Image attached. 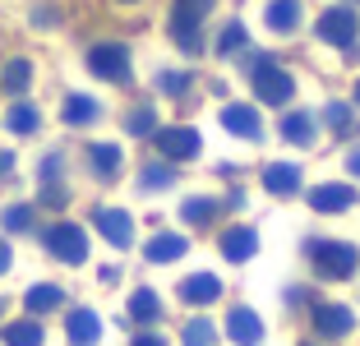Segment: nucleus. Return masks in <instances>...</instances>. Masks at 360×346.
Listing matches in <instances>:
<instances>
[{"instance_id":"obj_14","label":"nucleus","mask_w":360,"mask_h":346,"mask_svg":"<svg viewBox=\"0 0 360 346\" xmlns=\"http://www.w3.org/2000/svg\"><path fill=\"white\" fill-rule=\"evenodd\" d=\"M226 333H231V342H240V346H259L264 342V323H259V314L245 309V305H236L231 314H226Z\"/></svg>"},{"instance_id":"obj_37","label":"nucleus","mask_w":360,"mask_h":346,"mask_svg":"<svg viewBox=\"0 0 360 346\" xmlns=\"http://www.w3.org/2000/svg\"><path fill=\"white\" fill-rule=\"evenodd\" d=\"M10 268H14V250H10V241L0 236V277L10 273Z\"/></svg>"},{"instance_id":"obj_32","label":"nucleus","mask_w":360,"mask_h":346,"mask_svg":"<svg viewBox=\"0 0 360 346\" xmlns=\"http://www.w3.org/2000/svg\"><path fill=\"white\" fill-rule=\"evenodd\" d=\"M217 51H222V56L245 51V23H226V28H222V37H217Z\"/></svg>"},{"instance_id":"obj_21","label":"nucleus","mask_w":360,"mask_h":346,"mask_svg":"<svg viewBox=\"0 0 360 346\" xmlns=\"http://www.w3.org/2000/svg\"><path fill=\"white\" fill-rule=\"evenodd\" d=\"M97 115H102V106H97L88 93H70V97H65V106H60V120H65V125H75V129L79 125H93Z\"/></svg>"},{"instance_id":"obj_1","label":"nucleus","mask_w":360,"mask_h":346,"mask_svg":"<svg viewBox=\"0 0 360 346\" xmlns=\"http://www.w3.org/2000/svg\"><path fill=\"white\" fill-rule=\"evenodd\" d=\"M250 84H255V97L268 106H286L291 97H296V79L282 70L277 60H268V56H250Z\"/></svg>"},{"instance_id":"obj_20","label":"nucleus","mask_w":360,"mask_h":346,"mask_svg":"<svg viewBox=\"0 0 360 346\" xmlns=\"http://www.w3.org/2000/svg\"><path fill=\"white\" fill-rule=\"evenodd\" d=\"M255 250H259V236L250 226H231V231H222V254L231 263H245V259H255Z\"/></svg>"},{"instance_id":"obj_2","label":"nucleus","mask_w":360,"mask_h":346,"mask_svg":"<svg viewBox=\"0 0 360 346\" xmlns=\"http://www.w3.org/2000/svg\"><path fill=\"white\" fill-rule=\"evenodd\" d=\"M217 0H171V37L180 51H203V19Z\"/></svg>"},{"instance_id":"obj_8","label":"nucleus","mask_w":360,"mask_h":346,"mask_svg":"<svg viewBox=\"0 0 360 346\" xmlns=\"http://www.w3.org/2000/svg\"><path fill=\"white\" fill-rule=\"evenodd\" d=\"M93 226L102 231V241L116 245V250H129V245H134V217H129L125 208H97Z\"/></svg>"},{"instance_id":"obj_25","label":"nucleus","mask_w":360,"mask_h":346,"mask_svg":"<svg viewBox=\"0 0 360 346\" xmlns=\"http://www.w3.org/2000/svg\"><path fill=\"white\" fill-rule=\"evenodd\" d=\"M264 19H268V28L282 32V37H286V32H296L300 28V0H273Z\"/></svg>"},{"instance_id":"obj_28","label":"nucleus","mask_w":360,"mask_h":346,"mask_svg":"<svg viewBox=\"0 0 360 346\" xmlns=\"http://www.w3.org/2000/svg\"><path fill=\"white\" fill-rule=\"evenodd\" d=\"M217 208H222L217 199H185L180 203V217L190 222V226H208V222L217 217Z\"/></svg>"},{"instance_id":"obj_15","label":"nucleus","mask_w":360,"mask_h":346,"mask_svg":"<svg viewBox=\"0 0 360 346\" xmlns=\"http://www.w3.org/2000/svg\"><path fill=\"white\" fill-rule=\"evenodd\" d=\"M5 129H10V134H19V139L37 134V129H42V111H37L28 97H14L10 111H5Z\"/></svg>"},{"instance_id":"obj_35","label":"nucleus","mask_w":360,"mask_h":346,"mask_svg":"<svg viewBox=\"0 0 360 346\" xmlns=\"http://www.w3.org/2000/svg\"><path fill=\"white\" fill-rule=\"evenodd\" d=\"M323 120H328V125L338 129V134H347V129L356 125V120H351V106H347V102H333L328 111H323Z\"/></svg>"},{"instance_id":"obj_3","label":"nucleus","mask_w":360,"mask_h":346,"mask_svg":"<svg viewBox=\"0 0 360 346\" xmlns=\"http://www.w3.org/2000/svg\"><path fill=\"white\" fill-rule=\"evenodd\" d=\"M309 263H314L319 277H328V282H342V277L356 273V245H342V241H309Z\"/></svg>"},{"instance_id":"obj_39","label":"nucleus","mask_w":360,"mask_h":346,"mask_svg":"<svg viewBox=\"0 0 360 346\" xmlns=\"http://www.w3.org/2000/svg\"><path fill=\"white\" fill-rule=\"evenodd\" d=\"M10 171H14V153H10V148H0V180L10 176Z\"/></svg>"},{"instance_id":"obj_30","label":"nucleus","mask_w":360,"mask_h":346,"mask_svg":"<svg viewBox=\"0 0 360 346\" xmlns=\"http://www.w3.org/2000/svg\"><path fill=\"white\" fill-rule=\"evenodd\" d=\"M180 342H185V346H212V342H217V328H212L208 319H190L185 333H180Z\"/></svg>"},{"instance_id":"obj_34","label":"nucleus","mask_w":360,"mask_h":346,"mask_svg":"<svg viewBox=\"0 0 360 346\" xmlns=\"http://www.w3.org/2000/svg\"><path fill=\"white\" fill-rule=\"evenodd\" d=\"M158 88H162L167 97H180L185 88H190V74H180V70H162V74H158Z\"/></svg>"},{"instance_id":"obj_16","label":"nucleus","mask_w":360,"mask_h":346,"mask_svg":"<svg viewBox=\"0 0 360 346\" xmlns=\"http://www.w3.org/2000/svg\"><path fill=\"white\" fill-rule=\"evenodd\" d=\"M185 250H190V241H185V236L162 231V236H153V241L143 245V259H148V263H176V259H185Z\"/></svg>"},{"instance_id":"obj_10","label":"nucleus","mask_w":360,"mask_h":346,"mask_svg":"<svg viewBox=\"0 0 360 346\" xmlns=\"http://www.w3.org/2000/svg\"><path fill=\"white\" fill-rule=\"evenodd\" d=\"M65 337L75 346H97L102 342V319H97L88 305H79V309H70V319H65Z\"/></svg>"},{"instance_id":"obj_40","label":"nucleus","mask_w":360,"mask_h":346,"mask_svg":"<svg viewBox=\"0 0 360 346\" xmlns=\"http://www.w3.org/2000/svg\"><path fill=\"white\" fill-rule=\"evenodd\" d=\"M347 171H351V176H360V148H351V158H347Z\"/></svg>"},{"instance_id":"obj_26","label":"nucleus","mask_w":360,"mask_h":346,"mask_svg":"<svg viewBox=\"0 0 360 346\" xmlns=\"http://www.w3.org/2000/svg\"><path fill=\"white\" fill-rule=\"evenodd\" d=\"M129 319H134V323H158L162 319V300H158L153 286H139V291L129 295Z\"/></svg>"},{"instance_id":"obj_19","label":"nucleus","mask_w":360,"mask_h":346,"mask_svg":"<svg viewBox=\"0 0 360 346\" xmlns=\"http://www.w3.org/2000/svg\"><path fill=\"white\" fill-rule=\"evenodd\" d=\"M0 231H5V236H28V231H37V203H10V208H0Z\"/></svg>"},{"instance_id":"obj_9","label":"nucleus","mask_w":360,"mask_h":346,"mask_svg":"<svg viewBox=\"0 0 360 346\" xmlns=\"http://www.w3.org/2000/svg\"><path fill=\"white\" fill-rule=\"evenodd\" d=\"M309 319H314V333H319V337H347L351 328H356L351 305H333V300H319Z\"/></svg>"},{"instance_id":"obj_13","label":"nucleus","mask_w":360,"mask_h":346,"mask_svg":"<svg viewBox=\"0 0 360 346\" xmlns=\"http://www.w3.org/2000/svg\"><path fill=\"white\" fill-rule=\"evenodd\" d=\"M65 305V291L56 282H37L23 291V309H28V319H42V314H56Z\"/></svg>"},{"instance_id":"obj_17","label":"nucleus","mask_w":360,"mask_h":346,"mask_svg":"<svg viewBox=\"0 0 360 346\" xmlns=\"http://www.w3.org/2000/svg\"><path fill=\"white\" fill-rule=\"evenodd\" d=\"M264 189L277 194V199L296 194V189H300V167H296V162H273V167L264 171Z\"/></svg>"},{"instance_id":"obj_11","label":"nucleus","mask_w":360,"mask_h":346,"mask_svg":"<svg viewBox=\"0 0 360 346\" xmlns=\"http://www.w3.org/2000/svg\"><path fill=\"white\" fill-rule=\"evenodd\" d=\"M309 208L314 212H347V208H356V189L351 185H314L309 189Z\"/></svg>"},{"instance_id":"obj_7","label":"nucleus","mask_w":360,"mask_h":346,"mask_svg":"<svg viewBox=\"0 0 360 346\" xmlns=\"http://www.w3.org/2000/svg\"><path fill=\"white\" fill-rule=\"evenodd\" d=\"M314 32L328 46H351V42H356V32H360V19H356V10H347V5H333V10L319 14Z\"/></svg>"},{"instance_id":"obj_18","label":"nucleus","mask_w":360,"mask_h":346,"mask_svg":"<svg viewBox=\"0 0 360 346\" xmlns=\"http://www.w3.org/2000/svg\"><path fill=\"white\" fill-rule=\"evenodd\" d=\"M217 295H222V282H217L212 273H194V277L180 282V300L185 305H212Z\"/></svg>"},{"instance_id":"obj_24","label":"nucleus","mask_w":360,"mask_h":346,"mask_svg":"<svg viewBox=\"0 0 360 346\" xmlns=\"http://www.w3.org/2000/svg\"><path fill=\"white\" fill-rule=\"evenodd\" d=\"M0 342H5V346H42L46 333H42V323H37V319H14V323H5Z\"/></svg>"},{"instance_id":"obj_4","label":"nucleus","mask_w":360,"mask_h":346,"mask_svg":"<svg viewBox=\"0 0 360 346\" xmlns=\"http://www.w3.org/2000/svg\"><path fill=\"white\" fill-rule=\"evenodd\" d=\"M42 245L51 259L70 263V268H79V263L88 259V231L75 226V222H51V226L42 231Z\"/></svg>"},{"instance_id":"obj_29","label":"nucleus","mask_w":360,"mask_h":346,"mask_svg":"<svg viewBox=\"0 0 360 346\" xmlns=\"http://www.w3.org/2000/svg\"><path fill=\"white\" fill-rule=\"evenodd\" d=\"M125 134H134V139L158 134V111H153V106H134V111L125 115Z\"/></svg>"},{"instance_id":"obj_12","label":"nucleus","mask_w":360,"mask_h":346,"mask_svg":"<svg viewBox=\"0 0 360 346\" xmlns=\"http://www.w3.org/2000/svg\"><path fill=\"white\" fill-rule=\"evenodd\" d=\"M222 125H226V134H240V139H264L259 111H255V106H245V102L222 106Z\"/></svg>"},{"instance_id":"obj_27","label":"nucleus","mask_w":360,"mask_h":346,"mask_svg":"<svg viewBox=\"0 0 360 346\" xmlns=\"http://www.w3.org/2000/svg\"><path fill=\"white\" fill-rule=\"evenodd\" d=\"M314 129H319V120L309 111H291L282 120V139H286V143H300V148L314 143Z\"/></svg>"},{"instance_id":"obj_5","label":"nucleus","mask_w":360,"mask_h":346,"mask_svg":"<svg viewBox=\"0 0 360 346\" xmlns=\"http://www.w3.org/2000/svg\"><path fill=\"white\" fill-rule=\"evenodd\" d=\"M88 70L106 84H125L129 79V46L125 42H97L88 46Z\"/></svg>"},{"instance_id":"obj_23","label":"nucleus","mask_w":360,"mask_h":346,"mask_svg":"<svg viewBox=\"0 0 360 346\" xmlns=\"http://www.w3.org/2000/svg\"><path fill=\"white\" fill-rule=\"evenodd\" d=\"M32 84V60H23V56H14V60H5V70H0V88L10 97H23Z\"/></svg>"},{"instance_id":"obj_33","label":"nucleus","mask_w":360,"mask_h":346,"mask_svg":"<svg viewBox=\"0 0 360 346\" xmlns=\"http://www.w3.org/2000/svg\"><path fill=\"white\" fill-rule=\"evenodd\" d=\"M60 176H65V153H46L42 167H37V180L42 185H60Z\"/></svg>"},{"instance_id":"obj_41","label":"nucleus","mask_w":360,"mask_h":346,"mask_svg":"<svg viewBox=\"0 0 360 346\" xmlns=\"http://www.w3.org/2000/svg\"><path fill=\"white\" fill-rule=\"evenodd\" d=\"M356 106H360V79H356Z\"/></svg>"},{"instance_id":"obj_6","label":"nucleus","mask_w":360,"mask_h":346,"mask_svg":"<svg viewBox=\"0 0 360 346\" xmlns=\"http://www.w3.org/2000/svg\"><path fill=\"white\" fill-rule=\"evenodd\" d=\"M153 143H158L162 162H190V158H199L203 139H199V129H190V125H167V129L153 134Z\"/></svg>"},{"instance_id":"obj_38","label":"nucleus","mask_w":360,"mask_h":346,"mask_svg":"<svg viewBox=\"0 0 360 346\" xmlns=\"http://www.w3.org/2000/svg\"><path fill=\"white\" fill-rule=\"evenodd\" d=\"M129 346H167V337H162V333H139Z\"/></svg>"},{"instance_id":"obj_22","label":"nucleus","mask_w":360,"mask_h":346,"mask_svg":"<svg viewBox=\"0 0 360 346\" xmlns=\"http://www.w3.org/2000/svg\"><path fill=\"white\" fill-rule=\"evenodd\" d=\"M88 167L97 180H116L120 176V148L116 143H93L88 148Z\"/></svg>"},{"instance_id":"obj_43","label":"nucleus","mask_w":360,"mask_h":346,"mask_svg":"<svg viewBox=\"0 0 360 346\" xmlns=\"http://www.w3.org/2000/svg\"><path fill=\"white\" fill-rule=\"evenodd\" d=\"M0 309H5V300H0Z\"/></svg>"},{"instance_id":"obj_31","label":"nucleus","mask_w":360,"mask_h":346,"mask_svg":"<svg viewBox=\"0 0 360 346\" xmlns=\"http://www.w3.org/2000/svg\"><path fill=\"white\" fill-rule=\"evenodd\" d=\"M171 180H176L171 162H148V167H143V176H139V185H143V189H167Z\"/></svg>"},{"instance_id":"obj_42","label":"nucleus","mask_w":360,"mask_h":346,"mask_svg":"<svg viewBox=\"0 0 360 346\" xmlns=\"http://www.w3.org/2000/svg\"><path fill=\"white\" fill-rule=\"evenodd\" d=\"M120 5H134V0H120Z\"/></svg>"},{"instance_id":"obj_36","label":"nucleus","mask_w":360,"mask_h":346,"mask_svg":"<svg viewBox=\"0 0 360 346\" xmlns=\"http://www.w3.org/2000/svg\"><path fill=\"white\" fill-rule=\"evenodd\" d=\"M37 203H42V208H65V203H70V194H65V185H42Z\"/></svg>"}]
</instances>
